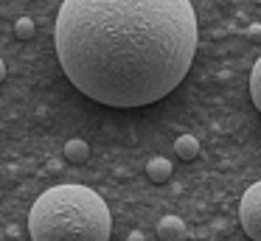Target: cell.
<instances>
[{
	"label": "cell",
	"mask_w": 261,
	"mask_h": 241,
	"mask_svg": "<svg viewBox=\"0 0 261 241\" xmlns=\"http://www.w3.org/2000/svg\"><path fill=\"white\" fill-rule=\"evenodd\" d=\"M57 56L96 104L132 110L180 87L197 53L191 0H62Z\"/></svg>",
	"instance_id": "obj_1"
},
{
	"label": "cell",
	"mask_w": 261,
	"mask_h": 241,
	"mask_svg": "<svg viewBox=\"0 0 261 241\" xmlns=\"http://www.w3.org/2000/svg\"><path fill=\"white\" fill-rule=\"evenodd\" d=\"M113 216L93 188L57 185L29 210L31 241H110Z\"/></svg>",
	"instance_id": "obj_2"
},
{
	"label": "cell",
	"mask_w": 261,
	"mask_h": 241,
	"mask_svg": "<svg viewBox=\"0 0 261 241\" xmlns=\"http://www.w3.org/2000/svg\"><path fill=\"white\" fill-rule=\"evenodd\" d=\"M239 222H242V230L247 233V238L261 241V179L253 182L242 194V202H239Z\"/></svg>",
	"instance_id": "obj_3"
},
{
	"label": "cell",
	"mask_w": 261,
	"mask_h": 241,
	"mask_svg": "<svg viewBox=\"0 0 261 241\" xmlns=\"http://www.w3.org/2000/svg\"><path fill=\"white\" fill-rule=\"evenodd\" d=\"M158 235L163 241H186L188 238L186 222H182L180 216H163L158 222Z\"/></svg>",
	"instance_id": "obj_4"
},
{
	"label": "cell",
	"mask_w": 261,
	"mask_h": 241,
	"mask_svg": "<svg viewBox=\"0 0 261 241\" xmlns=\"http://www.w3.org/2000/svg\"><path fill=\"white\" fill-rule=\"evenodd\" d=\"M146 177L152 179V182H166V179L171 177V163L166 160V157H152V160L146 163Z\"/></svg>",
	"instance_id": "obj_5"
},
{
	"label": "cell",
	"mask_w": 261,
	"mask_h": 241,
	"mask_svg": "<svg viewBox=\"0 0 261 241\" xmlns=\"http://www.w3.org/2000/svg\"><path fill=\"white\" fill-rule=\"evenodd\" d=\"M174 151L180 160H194V157L199 154V140L194 138V135H180V138L174 140Z\"/></svg>",
	"instance_id": "obj_6"
},
{
	"label": "cell",
	"mask_w": 261,
	"mask_h": 241,
	"mask_svg": "<svg viewBox=\"0 0 261 241\" xmlns=\"http://www.w3.org/2000/svg\"><path fill=\"white\" fill-rule=\"evenodd\" d=\"M87 157H90V146L82 138H73V140L65 143V160L68 163H85Z\"/></svg>",
	"instance_id": "obj_7"
},
{
	"label": "cell",
	"mask_w": 261,
	"mask_h": 241,
	"mask_svg": "<svg viewBox=\"0 0 261 241\" xmlns=\"http://www.w3.org/2000/svg\"><path fill=\"white\" fill-rule=\"evenodd\" d=\"M250 98H253V106L261 112V56L253 65V73H250Z\"/></svg>",
	"instance_id": "obj_8"
},
{
	"label": "cell",
	"mask_w": 261,
	"mask_h": 241,
	"mask_svg": "<svg viewBox=\"0 0 261 241\" xmlns=\"http://www.w3.org/2000/svg\"><path fill=\"white\" fill-rule=\"evenodd\" d=\"M34 20H31V17H20L17 22H14V37L17 39H31L34 37Z\"/></svg>",
	"instance_id": "obj_9"
},
{
	"label": "cell",
	"mask_w": 261,
	"mask_h": 241,
	"mask_svg": "<svg viewBox=\"0 0 261 241\" xmlns=\"http://www.w3.org/2000/svg\"><path fill=\"white\" fill-rule=\"evenodd\" d=\"M126 241H146V238H143V233H141V230H132V233L126 235Z\"/></svg>",
	"instance_id": "obj_10"
},
{
	"label": "cell",
	"mask_w": 261,
	"mask_h": 241,
	"mask_svg": "<svg viewBox=\"0 0 261 241\" xmlns=\"http://www.w3.org/2000/svg\"><path fill=\"white\" fill-rule=\"evenodd\" d=\"M3 78H6V65H3V59H0V84H3Z\"/></svg>",
	"instance_id": "obj_11"
},
{
	"label": "cell",
	"mask_w": 261,
	"mask_h": 241,
	"mask_svg": "<svg viewBox=\"0 0 261 241\" xmlns=\"http://www.w3.org/2000/svg\"><path fill=\"white\" fill-rule=\"evenodd\" d=\"M0 196H3V194H0Z\"/></svg>",
	"instance_id": "obj_12"
}]
</instances>
